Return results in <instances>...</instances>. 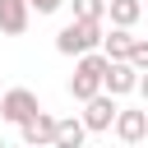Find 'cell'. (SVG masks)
Returning a JSON list of instances; mask_svg holds the SVG:
<instances>
[{"mask_svg":"<svg viewBox=\"0 0 148 148\" xmlns=\"http://www.w3.org/2000/svg\"><path fill=\"white\" fill-rule=\"evenodd\" d=\"M130 65L143 74L148 69V37H134V46H130Z\"/></svg>","mask_w":148,"mask_h":148,"instance_id":"4fadbf2b","label":"cell"},{"mask_svg":"<svg viewBox=\"0 0 148 148\" xmlns=\"http://www.w3.org/2000/svg\"><path fill=\"white\" fill-rule=\"evenodd\" d=\"M139 88V69L130 60H106V74H102V92L106 97H125Z\"/></svg>","mask_w":148,"mask_h":148,"instance_id":"5b68a950","label":"cell"},{"mask_svg":"<svg viewBox=\"0 0 148 148\" xmlns=\"http://www.w3.org/2000/svg\"><path fill=\"white\" fill-rule=\"evenodd\" d=\"M111 130L120 134V143H139V139H148V111L120 106V111H116V120H111Z\"/></svg>","mask_w":148,"mask_h":148,"instance_id":"8992f818","label":"cell"},{"mask_svg":"<svg viewBox=\"0 0 148 148\" xmlns=\"http://www.w3.org/2000/svg\"><path fill=\"white\" fill-rule=\"evenodd\" d=\"M102 46V23H79V18H69L60 32H56V51L60 56H88V51H97Z\"/></svg>","mask_w":148,"mask_h":148,"instance_id":"7a4b0ae2","label":"cell"},{"mask_svg":"<svg viewBox=\"0 0 148 148\" xmlns=\"http://www.w3.org/2000/svg\"><path fill=\"white\" fill-rule=\"evenodd\" d=\"M106 14H111V28H134L143 18V5L139 0H106Z\"/></svg>","mask_w":148,"mask_h":148,"instance_id":"8fae6325","label":"cell"},{"mask_svg":"<svg viewBox=\"0 0 148 148\" xmlns=\"http://www.w3.org/2000/svg\"><path fill=\"white\" fill-rule=\"evenodd\" d=\"M130 46H134V32H130V28L102 32V56H106V60H130Z\"/></svg>","mask_w":148,"mask_h":148,"instance_id":"30bf717a","label":"cell"},{"mask_svg":"<svg viewBox=\"0 0 148 148\" xmlns=\"http://www.w3.org/2000/svg\"><path fill=\"white\" fill-rule=\"evenodd\" d=\"M65 0H28V9H37V14H56Z\"/></svg>","mask_w":148,"mask_h":148,"instance_id":"5bb4252c","label":"cell"},{"mask_svg":"<svg viewBox=\"0 0 148 148\" xmlns=\"http://www.w3.org/2000/svg\"><path fill=\"white\" fill-rule=\"evenodd\" d=\"M18 130H23V148H51V139H56V116H51V111H37V116H28Z\"/></svg>","mask_w":148,"mask_h":148,"instance_id":"52a82bcc","label":"cell"},{"mask_svg":"<svg viewBox=\"0 0 148 148\" xmlns=\"http://www.w3.org/2000/svg\"><path fill=\"white\" fill-rule=\"evenodd\" d=\"M102 74H106V56H102V51L79 56V65H74V74H69V97H74V102L97 97V92H102Z\"/></svg>","mask_w":148,"mask_h":148,"instance_id":"6da1fadb","label":"cell"},{"mask_svg":"<svg viewBox=\"0 0 148 148\" xmlns=\"http://www.w3.org/2000/svg\"><path fill=\"white\" fill-rule=\"evenodd\" d=\"M37 111H42V102H37L32 88H5L0 92V120H9V125H23Z\"/></svg>","mask_w":148,"mask_h":148,"instance_id":"3957f363","label":"cell"},{"mask_svg":"<svg viewBox=\"0 0 148 148\" xmlns=\"http://www.w3.org/2000/svg\"><path fill=\"white\" fill-rule=\"evenodd\" d=\"M0 148H5V139H0Z\"/></svg>","mask_w":148,"mask_h":148,"instance_id":"e0dca14e","label":"cell"},{"mask_svg":"<svg viewBox=\"0 0 148 148\" xmlns=\"http://www.w3.org/2000/svg\"><path fill=\"white\" fill-rule=\"evenodd\" d=\"M69 5H74L79 23H102L106 18V0H69Z\"/></svg>","mask_w":148,"mask_h":148,"instance_id":"7c38bea8","label":"cell"},{"mask_svg":"<svg viewBox=\"0 0 148 148\" xmlns=\"http://www.w3.org/2000/svg\"><path fill=\"white\" fill-rule=\"evenodd\" d=\"M116 97H106V92H97V97H88L83 102V111H79V120H83V130L88 134H102V130H111V120H116Z\"/></svg>","mask_w":148,"mask_h":148,"instance_id":"277c9868","label":"cell"},{"mask_svg":"<svg viewBox=\"0 0 148 148\" xmlns=\"http://www.w3.org/2000/svg\"><path fill=\"white\" fill-rule=\"evenodd\" d=\"M120 148H139V143H120Z\"/></svg>","mask_w":148,"mask_h":148,"instance_id":"2e32d148","label":"cell"},{"mask_svg":"<svg viewBox=\"0 0 148 148\" xmlns=\"http://www.w3.org/2000/svg\"><path fill=\"white\" fill-rule=\"evenodd\" d=\"M83 139H88L83 120H79V116H60V120H56V139H51V148H83Z\"/></svg>","mask_w":148,"mask_h":148,"instance_id":"9c48e42d","label":"cell"},{"mask_svg":"<svg viewBox=\"0 0 148 148\" xmlns=\"http://www.w3.org/2000/svg\"><path fill=\"white\" fill-rule=\"evenodd\" d=\"M28 0H0V32L5 37H18V32H28Z\"/></svg>","mask_w":148,"mask_h":148,"instance_id":"ba28073f","label":"cell"},{"mask_svg":"<svg viewBox=\"0 0 148 148\" xmlns=\"http://www.w3.org/2000/svg\"><path fill=\"white\" fill-rule=\"evenodd\" d=\"M134 92H143V102H148V69L139 74V88H134Z\"/></svg>","mask_w":148,"mask_h":148,"instance_id":"9a60e30c","label":"cell"}]
</instances>
